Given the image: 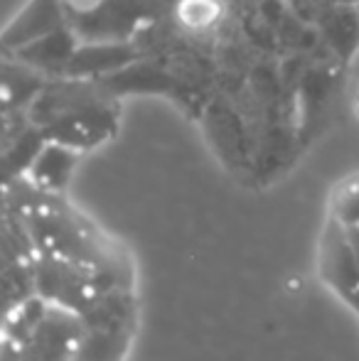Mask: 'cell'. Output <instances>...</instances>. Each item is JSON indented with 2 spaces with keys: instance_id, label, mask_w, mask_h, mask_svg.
Returning <instances> with one entry per match:
<instances>
[{
  "instance_id": "9c48e42d",
  "label": "cell",
  "mask_w": 359,
  "mask_h": 361,
  "mask_svg": "<svg viewBox=\"0 0 359 361\" xmlns=\"http://www.w3.org/2000/svg\"><path fill=\"white\" fill-rule=\"evenodd\" d=\"M67 25L64 18V0H32L20 18L5 30L3 44L8 49H20L23 44L52 32V30Z\"/></svg>"
},
{
  "instance_id": "2e32d148",
  "label": "cell",
  "mask_w": 359,
  "mask_h": 361,
  "mask_svg": "<svg viewBox=\"0 0 359 361\" xmlns=\"http://www.w3.org/2000/svg\"><path fill=\"white\" fill-rule=\"evenodd\" d=\"M49 310V302L39 293L30 295L28 300L18 302L15 307H10L5 312V339L13 344H23L30 337L37 322L44 317V312Z\"/></svg>"
},
{
  "instance_id": "6da1fadb",
  "label": "cell",
  "mask_w": 359,
  "mask_h": 361,
  "mask_svg": "<svg viewBox=\"0 0 359 361\" xmlns=\"http://www.w3.org/2000/svg\"><path fill=\"white\" fill-rule=\"evenodd\" d=\"M39 256L62 258L77 266L96 268V271H130L121 258V251L101 243V236L82 226L74 214H67L59 207L30 204L20 212Z\"/></svg>"
},
{
  "instance_id": "5bb4252c",
  "label": "cell",
  "mask_w": 359,
  "mask_h": 361,
  "mask_svg": "<svg viewBox=\"0 0 359 361\" xmlns=\"http://www.w3.org/2000/svg\"><path fill=\"white\" fill-rule=\"evenodd\" d=\"M47 79L42 72L28 67L25 62L10 64L5 62V74H3V99H5V114L20 111L23 106H32V101L39 96V91L44 89Z\"/></svg>"
},
{
  "instance_id": "ba28073f",
  "label": "cell",
  "mask_w": 359,
  "mask_h": 361,
  "mask_svg": "<svg viewBox=\"0 0 359 361\" xmlns=\"http://www.w3.org/2000/svg\"><path fill=\"white\" fill-rule=\"evenodd\" d=\"M77 39L79 37L74 35V30L69 25H62V27L42 35V37L23 44L15 52H18L20 62H25L28 67L37 69L44 76L59 79V76H67V67L79 47Z\"/></svg>"
},
{
  "instance_id": "3957f363",
  "label": "cell",
  "mask_w": 359,
  "mask_h": 361,
  "mask_svg": "<svg viewBox=\"0 0 359 361\" xmlns=\"http://www.w3.org/2000/svg\"><path fill=\"white\" fill-rule=\"evenodd\" d=\"M84 334L87 327L82 314L49 302V310L37 327L23 344H18L20 361H72Z\"/></svg>"
},
{
  "instance_id": "52a82bcc",
  "label": "cell",
  "mask_w": 359,
  "mask_h": 361,
  "mask_svg": "<svg viewBox=\"0 0 359 361\" xmlns=\"http://www.w3.org/2000/svg\"><path fill=\"white\" fill-rule=\"evenodd\" d=\"M205 128L214 152L221 157V162L229 170L234 172L249 170L251 167L249 135L244 133L234 111H229L226 106H209V111H205Z\"/></svg>"
},
{
  "instance_id": "5b68a950",
  "label": "cell",
  "mask_w": 359,
  "mask_h": 361,
  "mask_svg": "<svg viewBox=\"0 0 359 361\" xmlns=\"http://www.w3.org/2000/svg\"><path fill=\"white\" fill-rule=\"evenodd\" d=\"M116 130V111L109 101L89 106V109L74 111L54 123L44 126L42 133L47 140L69 145L74 150H89V147L104 143Z\"/></svg>"
},
{
  "instance_id": "7c38bea8",
  "label": "cell",
  "mask_w": 359,
  "mask_h": 361,
  "mask_svg": "<svg viewBox=\"0 0 359 361\" xmlns=\"http://www.w3.org/2000/svg\"><path fill=\"white\" fill-rule=\"evenodd\" d=\"M325 42L347 62L359 47V5H332L317 18Z\"/></svg>"
},
{
  "instance_id": "8fae6325",
  "label": "cell",
  "mask_w": 359,
  "mask_h": 361,
  "mask_svg": "<svg viewBox=\"0 0 359 361\" xmlns=\"http://www.w3.org/2000/svg\"><path fill=\"white\" fill-rule=\"evenodd\" d=\"M87 329H123L135 327L133 288H111L101 293L84 312H79Z\"/></svg>"
},
{
  "instance_id": "7a4b0ae2",
  "label": "cell",
  "mask_w": 359,
  "mask_h": 361,
  "mask_svg": "<svg viewBox=\"0 0 359 361\" xmlns=\"http://www.w3.org/2000/svg\"><path fill=\"white\" fill-rule=\"evenodd\" d=\"M160 0H96L94 5H79L64 0V18L82 42H121L155 18Z\"/></svg>"
},
{
  "instance_id": "8992f818",
  "label": "cell",
  "mask_w": 359,
  "mask_h": 361,
  "mask_svg": "<svg viewBox=\"0 0 359 361\" xmlns=\"http://www.w3.org/2000/svg\"><path fill=\"white\" fill-rule=\"evenodd\" d=\"M140 59V47L130 39L121 42H79L67 76L72 79H101L130 67Z\"/></svg>"
},
{
  "instance_id": "30bf717a",
  "label": "cell",
  "mask_w": 359,
  "mask_h": 361,
  "mask_svg": "<svg viewBox=\"0 0 359 361\" xmlns=\"http://www.w3.org/2000/svg\"><path fill=\"white\" fill-rule=\"evenodd\" d=\"M79 152L82 150L47 140L28 170L30 182L42 192H62L72 180L74 167L79 162Z\"/></svg>"
},
{
  "instance_id": "e0dca14e",
  "label": "cell",
  "mask_w": 359,
  "mask_h": 361,
  "mask_svg": "<svg viewBox=\"0 0 359 361\" xmlns=\"http://www.w3.org/2000/svg\"><path fill=\"white\" fill-rule=\"evenodd\" d=\"M178 20L190 30H209L219 20V0H180Z\"/></svg>"
},
{
  "instance_id": "d6986e66",
  "label": "cell",
  "mask_w": 359,
  "mask_h": 361,
  "mask_svg": "<svg viewBox=\"0 0 359 361\" xmlns=\"http://www.w3.org/2000/svg\"><path fill=\"white\" fill-rule=\"evenodd\" d=\"M347 231H350V241H352V248H355V256L359 263V226H347Z\"/></svg>"
},
{
  "instance_id": "ac0fdd59",
  "label": "cell",
  "mask_w": 359,
  "mask_h": 361,
  "mask_svg": "<svg viewBox=\"0 0 359 361\" xmlns=\"http://www.w3.org/2000/svg\"><path fill=\"white\" fill-rule=\"evenodd\" d=\"M332 219L345 226H359V177L350 180L332 197Z\"/></svg>"
},
{
  "instance_id": "9a60e30c",
  "label": "cell",
  "mask_w": 359,
  "mask_h": 361,
  "mask_svg": "<svg viewBox=\"0 0 359 361\" xmlns=\"http://www.w3.org/2000/svg\"><path fill=\"white\" fill-rule=\"evenodd\" d=\"M133 339V327L87 329L72 361H123Z\"/></svg>"
},
{
  "instance_id": "4fadbf2b",
  "label": "cell",
  "mask_w": 359,
  "mask_h": 361,
  "mask_svg": "<svg viewBox=\"0 0 359 361\" xmlns=\"http://www.w3.org/2000/svg\"><path fill=\"white\" fill-rule=\"evenodd\" d=\"M44 143H47V138H44L42 128H37L35 123H28L15 130V133L5 135V143H3L5 182H13L15 177L28 172L30 165L35 162V157L44 147Z\"/></svg>"
},
{
  "instance_id": "ffe728a7",
  "label": "cell",
  "mask_w": 359,
  "mask_h": 361,
  "mask_svg": "<svg viewBox=\"0 0 359 361\" xmlns=\"http://www.w3.org/2000/svg\"><path fill=\"white\" fill-rule=\"evenodd\" d=\"M332 5H359V0H330Z\"/></svg>"
},
{
  "instance_id": "277c9868",
  "label": "cell",
  "mask_w": 359,
  "mask_h": 361,
  "mask_svg": "<svg viewBox=\"0 0 359 361\" xmlns=\"http://www.w3.org/2000/svg\"><path fill=\"white\" fill-rule=\"evenodd\" d=\"M317 266L330 290H335L350 307L359 312V263L350 241V231L337 219H330L322 231Z\"/></svg>"
},
{
  "instance_id": "44dd1931",
  "label": "cell",
  "mask_w": 359,
  "mask_h": 361,
  "mask_svg": "<svg viewBox=\"0 0 359 361\" xmlns=\"http://www.w3.org/2000/svg\"><path fill=\"white\" fill-rule=\"evenodd\" d=\"M355 106H357V114H359V94H357V104Z\"/></svg>"
}]
</instances>
